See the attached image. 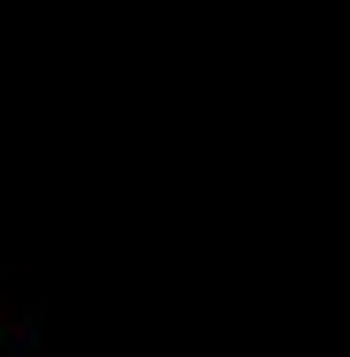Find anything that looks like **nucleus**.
<instances>
[{"instance_id":"nucleus-1","label":"nucleus","mask_w":350,"mask_h":357,"mask_svg":"<svg viewBox=\"0 0 350 357\" xmlns=\"http://www.w3.org/2000/svg\"><path fill=\"white\" fill-rule=\"evenodd\" d=\"M0 357H8V349H0Z\"/></svg>"}]
</instances>
